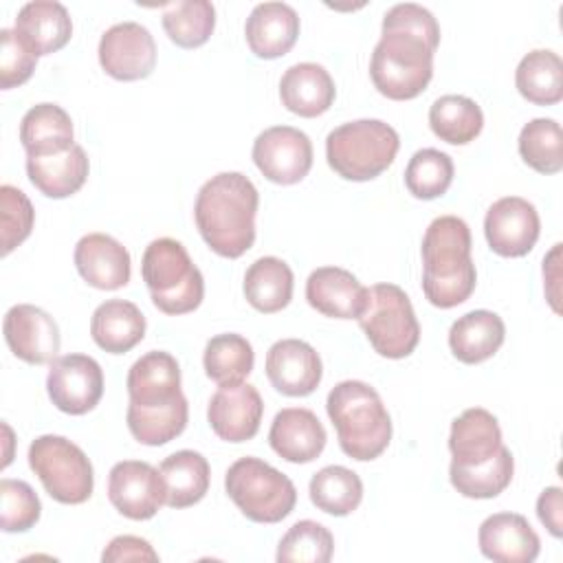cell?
Wrapping results in <instances>:
<instances>
[{"mask_svg":"<svg viewBox=\"0 0 563 563\" xmlns=\"http://www.w3.org/2000/svg\"><path fill=\"white\" fill-rule=\"evenodd\" d=\"M103 563H119V561H158L156 550L150 545L147 539L134 537V534H119L114 537L103 554Z\"/></svg>","mask_w":563,"mask_h":563,"instance_id":"obj_45","label":"cell"},{"mask_svg":"<svg viewBox=\"0 0 563 563\" xmlns=\"http://www.w3.org/2000/svg\"><path fill=\"white\" fill-rule=\"evenodd\" d=\"M224 488L242 515L255 523H277L297 504L290 477L260 457L235 460L224 475Z\"/></svg>","mask_w":563,"mask_h":563,"instance_id":"obj_8","label":"cell"},{"mask_svg":"<svg viewBox=\"0 0 563 563\" xmlns=\"http://www.w3.org/2000/svg\"><path fill=\"white\" fill-rule=\"evenodd\" d=\"M216 26V7L209 0H178L163 9V29L180 48L202 46Z\"/></svg>","mask_w":563,"mask_h":563,"instance_id":"obj_38","label":"cell"},{"mask_svg":"<svg viewBox=\"0 0 563 563\" xmlns=\"http://www.w3.org/2000/svg\"><path fill=\"white\" fill-rule=\"evenodd\" d=\"M255 352L253 345L235 332L216 334L207 341L202 365L205 374L218 385H235L244 383V378L253 372Z\"/></svg>","mask_w":563,"mask_h":563,"instance_id":"obj_36","label":"cell"},{"mask_svg":"<svg viewBox=\"0 0 563 563\" xmlns=\"http://www.w3.org/2000/svg\"><path fill=\"white\" fill-rule=\"evenodd\" d=\"M515 473V457L508 446L501 449L486 462L475 466H449V479L453 488L471 499H490L504 493Z\"/></svg>","mask_w":563,"mask_h":563,"instance_id":"obj_35","label":"cell"},{"mask_svg":"<svg viewBox=\"0 0 563 563\" xmlns=\"http://www.w3.org/2000/svg\"><path fill=\"white\" fill-rule=\"evenodd\" d=\"M73 139V119L57 103H37L20 121V141L26 156L62 154L75 145Z\"/></svg>","mask_w":563,"mask_h":563,"instance_id":"obj_30","label":"cell"},{"mask_svg":"<svg viewBox=\"0 0 563 563\" xmlns=\"http://www.w3.org/2000/svg\"><path fill=\"white\" fill-rule=\"evenodd\" d=\"M334 97V79L321 64L314 62L292 64L279 79V99L284 108L303 119H314L328 112Z\"/></svg>","mask_w":563,"mask_h":563,"instance_id":"obj_24","label":"cell"},{"mask_svg":"<svg viewBox=\"0 0 563 563\" xmlns=\"http://www.w3.org/2000/svg\"><path fill=\"white\" fill-rule=\"evenodd\" d=\"M479 552L495 563H532L541 541L528 519L519 512H495L486 517L477 532Z\"/></svg>","mask_w":563,"mask_h":563,"instance_id":"obj_20","label":"cell"},{"mask_svg":"<svg viewBox=\"0 0 563 563\" xmlns=\"http://www.w3.org/2000/svg\"><path fill=\"white\" fill-rule=\"evenodd\" d=\"M501 429L497 418L484 407H471L451 422L449 451L451 464L475 466L490 460L501 449Z\"/></svg>","mask_w":563,"mask_h":563,"instance_id":"obj_25","label":"cell"},{"mask_svg":"<svg viewBox=\"0 0 563 563\" xmlns=\"http://www.w3.org/2000/svg\"><path fill=\"white\" fill-rule=\"evenodd\" d=\"M266 376L271 385L292 398L310 396L323 376L317 350L301 339L275 341L266 352Z\"/></svg>","mask_w":563,"mask_h":563,"instance_id":"obj_18","label":"cell"},{"mask_svg":"<svg viewBox=\"0 0 563 563\" xmlns=\"http://www.w3.org/2000/svg\"><path fill=\"white\" fill-rule=\"evenodd\" d=\"M29 466L44 490L59 504H84L95 488V473L88 455L64 435H40L29 446Z\"/></svg>","mask_w":563,"mask_h":563,"instance_id":"obj_10","label":"cell"},{"mask_svg":"<svg viewBox=\"0 0 563 563\" xmlns=\"http://www.w3.org/2000/svg\"><path fill=\"white\" fill-rule=\"evenodd\" d=\"M125 422L132 438L147 446H161L178 438L189 418V405L180 389V365L163 350L136 358L128 372Z\"/></svg>","mask_w":563,"mask_h":563,"instance_id":"obj_2","label":"cell"},{"mask_svg":"<svg viewBox=\"0 0 563 563\" xmlns=\"http://www.w3.org/2000/svg\"><path fill=\"white\" fill-rule=\"evenodd\" d=\"M541 233V220L537 207L521 196H504L495 200L484 218V235L501 257L528 255Z\"/></svg>","mask_w":563,"mask_h":563,"instance_id":"obj_14","label":"cell"},{"mask_svg":"<svg viewBox=\"0 0 563 563\" xmlns=\"http://www.w3.org/2000/svg\"><path fill=\"white\" fill-rule=\"evenodd\" d=\"M308 493L310 501L319 510L334 517H345L358 508L363 499V482L352 468L330 464L312 475Z\"/></svg>","mask_w":563,"mask_h":563,"instance_id":"obj_37","label":"cell"},{"mask_svg":"<svg viewBox=\"0 0 563 563\" xmlns=\"http://www.w3.org/2000/svg\"><path fill=\"white\" fill-rule=\"evenodd\" d=\"M325 429L314 411L306 407H286L275 413L268 442L271 449L292 464H308L325 449Z\"/></svg>","mask_w":563,"mask_h":563,"instance_id":"obj_21","label":"cell"},{"mask_svg":"<svg viewBox=\"0 0 563 563\" xmlns=\"http://www.w3.org/2000/svg\"><path fill=\"white\" fill-rule=\"evenodd\" d=\"M519 154L528 167L539 174H559L563 169V132L554 119H532L519 132Z\"/></svg>","mask_w":563,"mask_h":563,"instance_id":"obj_39","label":"cell"},{"mask_svg":"<svg viewBox=\"0 0 563 563\" xmlns=\"http://www.w3.org/2000/svg\"><path fill=\"white\" fill-rule=\"evenodd\" d=\"M356 321L374 352L385 358H405L420 341V323L411 299L396 284L369 286L365 308Z\"/></svg>","mask_w":563,"mask_h":563,"instance_id":"obj_9","label":"cell"},{"mask_svg":"<svg viewBox=\"0 0 563 563\" xmlns=\"http://www.w3.org/2000/svg\"><path fill=\"white\" fill-rule=\"evenodd\" d=\"M515 86L534 106H554L563 99V62L550 48H534L521 57Z\"/></svg>","mask_w":563,"mask_h":563,"instance_id":"obj_33","label":"cell"},{"mask_svg":"<svg viewBox=\"0 0 563 563\" xmlns=\"http://www.w3.org/2000/svg\"><path fill=\"white\" fill-rule=\"evenodd\" d=\"M253 163L271 183L295 185L312 167V143L292 125H273L253 141Z\"/></svg>","mask_w":563,"mask_h":563,"instance_id":"obj_12","label":"cell"},{"mask_svg":"<svg viewBox=\"0 0 563 563\" xmlns=\"http://www.w3.org/2000/svg\"><path fill=\"white\" fill-rule=\"evenodd\" d=\"M73 260L84 282L99 290H119L132 275L128 249L108 233H88L79 238Z\"/></svg>","mask_w":563,"mask_h":563,"instance_id":"obj_19","label":"cell"},{"mask_svg":"<svg viewBox=\"0 0 563 563\" xmlns=\"http://www.w3.org/2000/svg\"><path fill=\"white\" fill-rule=\"evenodd\" d=\"M145 317L128 299H108L99 303L90 319L92 341L110 354L130 352L145 336Z\"/></svg>","mask_w":563,"mask_h":563,"instance_id":"obj_29","label":"cell"},{"mask_svg":"<svg viewBox=\"0 0 563 563\" xmlns=\"http://www.w3.org/2000/svg\"><path fill=\"white\" fill-rule=\"evenodd\" d=\"M99 64L119 81H136L152 75L156 66V42L139 22L112 24L99 40Z\"/></svg>","mask_w":563,"mask_h":563,"instance_id":"obj_13","label":"cell"},{"mask_svg":"<svg viewBox=\"0 0 563 563\" xmlns=\"http://www.w3.org/2000/svg\"><path fill=\"white\" fill-rule=\"evenodd\" d=\"M264 402L257 387L249 383L220 385L207 407L211 431L227 442H246L260 431Z\"/></svg>","mask_w":563,"mask_h":563,"instance_id":"obj_17","label":"cell"},{"mask_svg":"<svg viewBox=\"0 0 563 563\" xmlns=\"http://www.w3.org/2000/svg\"><path fill=\"white\" fill-rule=\"evenodd\" d=\"M90 172L88 156L81 145L53 156H26V176L33 187L48 198H68L77 194Z\"/></svg>","mask_w":563,"mask_h":563,"instance_id":"obj_28","label":"cell"},{"mask_svg":"<svg viewBox=\"0 0 563 563\" xmlns=\"http://www.w3.org/2000/svg\"><path fill=\"white\" fill-rule=\"evenodd\" d=\"M257 207L260 194L249 176L220 172L198 189L194 220L213 253L235 260L255 242Z\"/></svg>","mask_w":563,"mask_h":563,"instance_id":"obj_3","label":"cell"},{"mask_svg":"<svg viewBox=\"0 0 563 563\" xmlns=\"http://www.w3.org/2000/svg\"><path fill=\"white\" fill-rule=\"evenodd\" d=\"M2 332L9 350L24 363L44 365L57 358L62 345L59 328L46 310L33 303L11 306L4 314Z\"/></svg>","mask_w":563,"mask_h":563,"instance_id":"obj_16","label":"cell"},{"mask_svg":"<svg viewBox=\"0 0 563 563\" xmlns=\"http://www.w3.org/2000/svg\"><path fill=\"white\" fill-rule=\"evenodd\" d=\"M398 147V132L389 123L356 119L328 134L325 158L341 178L365 183L380 176L394 163Z\"/></svg>","mask_w":563,"mask_h":563,"instance_id":"obj_7","label":"cell"},{"mask_svg":"<svg viewBox=\"0 0 563 563\" xmlns=\"http://www.w3.org/2000/svg\"><path fill=\"white\" fill-rule=\"evenodd\" d=\"M334 552L332 532L312 519H301L288 528L277 545L279 563H328Z\"/></svg>","mask_w":563,"mask_h":563,"instance_id":"obj_41","label":"cell"},{"mask_svg":"<svg viewBox=\"0 0 563 563\" xmlns=\"http://www.w3.org/2000/svg\"><path fill=\"white\" fill-rule=\"evenodd\" d=\"M158 471L165 482V506L169 508L194 506L209 490L211 468L207 457L198 451H176L161 462Z\"/></svg>","mask_w":563,"mask_h":563,"instance_id":"obj_31","label":"cell"},{"mask_svg":"<svg viewBox=\"0 0 563 563\" xmlns=\"http://www.w3.org/2000/svg\"><path fill=\"white\" fill-rule=\"evenodd\" d=\"M141 277L152 303L165 314L194 312L205 297V279L187 249L174 238H158L145 246Z\"/></svg>","mask_w":563,"mask_h":563,"instance_id":"obj_6","label":"cell"},{"mask_svg":"<svg viewBox=\"0 0 563 563\" xmlns=\"http://www.w3.org/2000/svg\"><path fill=\"white\" fill-rule=\"evenodd\" d=\"M561 497H563L561 488L550 486V488L541 490V495L537 499V517L548 528V532L556 539L563 534V501H561Z\"/></svg>","mask_w":563,"mask_h":563,"instance_id":"obj_46","label":"cell"},{"mask_svg":"<svg viewBox=\"0 0 563 563\" xmlns=\"http://www.w3.org/2000/svg\"><path fill=\"white\" fill-rule=\"evenodd\" d=\"M244 35L255 57L277 59L295 46L299 37V15L286 2H260L246 18Z\"/></svg>","mask_w":563,"mask_h":563,"instance_id":"obj_23","label":"cell"},{"mask_svg":"<svg viewBox=\"0 0 563 563\" xmlns=\"http://www.w3.org/2000/svg\"><path fill=\"white\" fill-rule=\"evenodd\" d=\"M429 125L440 141L466 145L479 136L484 128V112L464 95H442L429 108Z\"/></svg>","mask_w":563,"mask_h":563,"instance_id":"obj_34","label":"cell"},{"mask_svg":"<svg viewBox=\"0 0 563 563\" xmlns=\"http://www.w3.org/2000/svg\"><path fill=\"white\" fill-rule=\"evenodd\" d=\"M108 499L128 519H152L165 504L161 471L141 460L117 462L108 473Z\"/></svg>","mask_w":563,"mask_h":563,"instance_id":"obj_15","label":"cell"},{"mask_svg":"<svg viewBox=\"0 0 563 563\" xmlns=\"http://www.w3.org/2000/svg\"><path fill=\"white\" fill-rule=\"evenodd\" d=\"M440 24L416 2L394 4L383 18V35L369 59L374 88L394 101L418 97L433 77Z\"/></svg>","mask_w":563,"mask_h":563,"instance_id":"obj_1","label":"cell"},{"mask_svg":"<svg viewBox=\"0 0 563 563\" xmlns=\"http://www.w3.org/2000/svg\"><path fill=\"white\" fill-rule=\"evenodd\" d=\"M453 183V161L435 147L418 150L405 167V185L413 198L433 200Z\"/></svg>","mask_w":563,"mask_h":563,"instance_id":"obj_40","label":"cell"},{"mask_svg":"<svg viewBox=\"0 0 563 563\" xmlns=\"http://www.w3.org/2000/svg\"><path fill=\"white\" fill-rule=\"evenodd\" d=\"M42 515L35 490L22 479H0V528L4 532H26Z\"/></svg>","mask_w":563,"mask_h":563,"instance_id":"obj_42","label":"cell"},{"mask_svg":"<svg viewBox=\"0 0 563 563\" xmlns=\"http://www.w3.org/2000/svg\"><path fill=\"white\" fill-rule=\"evenodd\" d=\"M292 286L295 277L290 266L273 255L257 257L244 275V297L264 314L284 310L292 299Z\"/></svg>","mask_w":563,"mask_h":563,"instance_id":"obj_32","label":"cell"},{"mask_svg":"<svg viewBox=\"0 0 563 563\" xmlns=\"http://www.w3.org/2000/svg\"><path fill=\"white\" fill-rule=\"evenodd\" d=\"M37 64V55L18 37L13 29L0 31V88L9 90L29 81Z\"/></svg>","mask_w":563,"mask_h":563,"instance_id":"obj_44","label":"cell"},{"mask_svg":"<svg viewBox=\"0 0 563 563\" xmlns=\"http://www.w3.org/2000/svg\"><path fill=\"white\" fill-rule=\"evenodd\" d=\"M306 299L323 317L358 319L367 288L341 266H321L306 279Z\"/></svg>","mask_w":563,"mask_h":563,"instance_id":"obj_22","label":"cell"},{"mask_svg":"<svg viewBox=\"0 0 563 563\" xmlns=\"http://www.w3.org/2000/svg\"><path fill=\"white\" fill-rule=\"evenodd\" d=\"M51 402L70 416L92 411L103 396V369L88 354H64L51 363L46 376Z\"/></svg>","mask_w":563,"mask_h":563,"instance_id":"obj_11","label":"cell"},{"mask_svg":"<svg viewBox=\"0 0 563 563\" xmlns=\"http://www.w3.org/2000/svg\"><path fill=\"white\" fill-rule=\"evenodd\" d=\"M13 31L40 57L68 44L73 35V20L62 2L33 0L18 11Z\"/></svg>","mask_w":563,"mask_h":563,"instance_id":"obj_26","label":"cell"},{"mask_svg":"<svg viewBox=\"0 0 563 563\" xmlns=\"http://www.w3.org/2000/svg\"><path fill=\"white\" fill-rule=\"evenodd\" d=\"M35 209L26 194L13 185L0 187V229H2V255H9L33 231Z\"/></svg>","mask_w":563,"mask_h":563,"instance_id":"obj_43","label":"cell"},{"mask_svg":"<svg viewBox=\"0 0 563 563\" xmlns=\"http://www.w3.org/2000/svg\"><path fill=\"white\" fill-rule=\"evenodd\" d=\"M341 451L358 462L376 460L391 440V418L378 391L363 380L336 383L325 400Z\"/></svg>","mask_w":563,"mask_h":563,"instance_id":"obj_5","label":"cell"},{"mask_svg":"<svg viewBox=\"0 0 563 563\" xmlns=\"http://www.w3.org/2000/svg\"><path fill=\"white\" fill-rule=\"evenodd\" d=\"M504 339V319L493 310H471L455 319L449 330V347L466 365L488 361L501 347Z\"/></svg>","mask_w":563,"mask_h":563,"instance_id":"obj_27","label":"cell"},{"mask_svg":"<svg viewBox=\"0 0 563 563\" xmlns=\"http://www.w3.org/2000/svg\"><path fill=\"white\" fill-rule=\"evenodd\" d=\"M471 229L457 216L431 220L422 238V292L435 308L464 303L477 284Z\"/></svg>","mask_w":563,"mask_h":563,"instance_id":"obj_4","label":"cell"}]
</instances>
